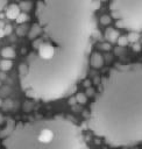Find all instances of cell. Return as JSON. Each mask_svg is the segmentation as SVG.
Segmentation results:
<instances>
[{"mask_svg":"<svg viewBox=\"0 0 142 149\" xmlns=\"http://www.w3.org/2000/svg\"><path fill=\"white\" fill-rule=\"evenodd\" d=\"M90 2L79 5L40 3L36 16L42 37L33 40L27 73L21 86L27 95L44 101L65 95L85 68L88 41L93 35Z\"/></svg>","mask_w":142,"mask_h":149,"instance_id":"6da1fadb","label":"cell"},{"mask_svg":"<svg viewBox=\"0 0 142 149\" xmlns=\"http://www.w3.org/2000/svg\"><path fill=\"white\" fill-rule=\"evenodd\" d=\"M141 70V64L112 69L91 105L88 129L113 148H129L142 141Z\"/></svg>","mask_w":142,"mask_h":149,"instance_id":"7a4b0ae2","label":"cell"},{"mask_svg":"<svg viewBox=\"0 0 142 149\" xmlns=\"http://www.w3.org/2000/svg\"><path fill=\"white\" fill-rule=\"evenodd\" d=\"M81 132L69 119L57 116L15 125L2 149H81Z\"/></svg>","mask_w":142,"mask_h":149,"instance_id":"3957f363","label":"cell"},{"mask_svg":"<svg viewBox=\"0 0 142 149\" xmlns=\"http://www.w3.org/2000/svg\"><path fill=\"white\" fill-rule=\"evenodd\" d=\"M90 64L94 69H100L104 65V57L99 52H93L90 58Z\"/></svg>","mask_w":142,"mask_h":149,"instance_id":"277c9868","label":"cell"},{"mask_svg":"<svg viewBox=\"0 0 142 149\" xmlns=\"http://www.w3.org/2000/svg\"><path fill=\"white\" fill-rule=\"evenodd\" d=\"M19 14H20V8H19V6L15 5V3H12V5H9V6L7 7L5 15H6V17L9 19V20H15V19L19 16Z\"/></svg>","mask_w":142,"mask_h":149,"instance_id":"5b68a950","label":"cell"},{"mask_svg":"<svg viewBox=\"0 0 142 149\" xmlns=\"http://www.w3.org/2000/svg\"><path fill=\"white\" fill-rule=\"evenodd\" d=\"M105 36H106V38L108 40V42L114 43V42H116V40H118V37H119L120 35H119V33H118L116 30H114V29H112V28H108V29L106 30Z\"/></svg>","mask_w":142,"mask_h":149,"instance_id":"8992f818","label":"cell"},{"mask_svg":"<svg viewBox=\"0 0 142 149\" xmlns=\"http://www.w3.org/2000/svg\"><path fill=\"white\" fill-rule=\"evenodd\" d=\"M1 56L6 59H13L15 57V51H14V49L7 47V48H3L1 50Z\"/></svg>","mask_w":142,"mask_h":149,"instance_id":"52a82bcc","label":"cell"},{"mask_svg":"<svg viewBox=\"0 0 142 149\" xmlns=\"http://www.w3.org/2000/svg\"><path fill=\"white\" fill-rule=\"evenodd\" d=\"M40 34H41V28H40V26L36 23V24L33 26V28H31V30H30V33H29V38H30V40H35V38H37V37L40 36Z\"/></svg>","mask_w":142,"mask_h":149,"instance_id":"ba28073f","label":"cell"},{"mask_svg":"<svg viewBox=\"0 0 142 149\" xmlns=\"http://www.w3.org/2000/svg\"><path fill=\"white\" fill-rule=\"evenodd\" d=\"M13 66V62L10 59H3L0 62V70L1 71H8L9 69H12Z\"/></svg>","mask_w":142,"mask_h":149,"instance_id":"9c48e42d","label":"cell"},{"mask_svg":"<svg viewBox=\"0 0 142 149\" xmlns=\"http://www.w3.org/2000/svg\"><path fill=\"white\" fill-rule=\"evenodd\" d=\"M127 40H128V43H137V41L140 40V34L136 33V31H130L127 36Z\"/></svg>","mask_w":142,"mask_h":149,"instance_id":"30bf717a","label":"cell"},{"mask_svg":"<svg viewBox=\"0 0 142 149\" xmlns=\"http://www.w3.org/2000/svg\"><path fill=\"white\" fill-rule=\"evenodd\" d=\"M29 20V16L26 14V13H20L19 14V16L15 19V21H16V23L17 24H21V23H24L26 21H28Z\"/></svg>","mask_w":142,"mask_h":149,"instance_id":"8fae6325","label":"cell"},{"mask_svg":"<svg viewBox=\"0 0 142 149\" xmlns=\"http://www.w3.org/2000/svg\"><path fill=\"white\" fill-rule=\"evenodd\" d=\"M31 2H27V1H21V3H20V6H19V8L20 9H22L24 13L26 12H29L30 9H31Z\"/></svg>","mask_w":142,"mask_h":149,"instance_id":"7c38bea8","label":"cell"},{"mask_svg":"<svg viewBox=\"0 0 142 149\" xmlns=\"http://www.w3.org/2000/svg\"><path fill=\"white\" fill-rule=\"evenodd\" d=\"M76 101L79 102L80 105H84V104L87 102V97H86L84 93H78V94L76 95Z\"/></svg>","mask_w":142,"mask_h":149,"instance_id":"4fadbf2b","label":"cell"},{"mask_svg":"<svg viewBox=\"0 0 142 149\" xmlns=\"http://www.w3.org/2000/svg\"><path fill=\"white\" fill-rule=\"evenodd\" d=\"M116 43L119 44V47H126L128 44L127 36H119L118 40H116Z\"/></svg>","mask_w":142,"mask_h":149,"instance_id":"5bb4252c","label":"cell"},{"mask_svg":"<svg viewBox=\"0 0 142 149\" xmlns=\"http://www.w3.org/2000/svg\"><path fill=\"white\" fill-rule=\"evenodd\" d=\"M111 21H112V19H111V16H109V15H102V16L100 17V23H101V24H104V26L109 24V23H111Z\"/></svg>","mask_w":142,"mask_h":149,"instance_id":"9a60e30c","label":"cell"},{"mask_svg":"<svg viewBox=\"0 0 142 149\" xmlns=\"http://www.w3.org/2000/svg\"><path fill=\"white\" fill-rule=\"evenodd\" d=\"M19 71H20V74H21V78L24 77V74L27 73V65L26 64H21L19 66Z\"/></svg>","mask_w":142,"mask_h":149,"instance_id":"2e32d148","label":"cell"},{"mask_svg":"<svg viewBox=\"0 0 142 149\" xmlns=\"http://www.w3.org/2000/svg\"><path fill=\"white\" fill-rule=\"evenodd\" d=\"M2 106H3L5 109H10V108L13 107V101L9 100V99H7V100L5 101V104H3V101H2Z\"/></svg>","mask_w":142,"mask_h":149,"instance_id":"e0dca14e","label":"cell"},{"mask_svg":"<svg viewBox=\"0 0 142 149\" xmlns=\"http://www.w3.org/2000/svg\"><path fill=\"white\" fill-rule=\"evenodd\" d=\"M2 30H3V33H5V35H9L10 33H12V26H9V24H7V26H5V28H2Z\"/></svg>","mask_w":142,"mask_h":149,"instance_id":"ac0fdd59","label":"cell"},{"mask_svg":"<svg viewBox=\"0 0 142 149\" xmlns=\"http://www.w3.org/2000/svg\"><path fill=\"white\" fill-rule=\"evenodd\" d=\"M100 48H101L102 50L108 51V50H111V44H109V43H102V44H100Z\"/></svg>","mask_w":142,"mask_h":149,"instance_id":"d6986e66","label":"cell"},{"mask_svg":"<svg viewBox=\"0 0 142 149\" xmlns=\"http://www.w3.org/2000/svg\"><path fill=\"white\" fill-rule=\"evenodd\" d=\"M93 94H94V90L92 88V87H88L87 90H86V97H93Z\"/></svg>","mask_w":142,"mask_h":149,"instance_id":"ffe728a7","label":"cell"},{"mask_svg":"<svg viewBox=\"0 0 142 149\" xmlns=\"http://www.w3.org/2000/svg\"><path fill=\"white\" fill-rule=\"evenodd\" d=\"M133 49H134L135 51H140V50H141V45H140L139 43H134V47H133Z\"/></svg>","mask_w":142,"mask_h":149,"instance_id":"44dd1931","label":"cell"},{"mask_svg":"<svg viewBox=\"0 0 142 149\" xmlns=\"http://www.w3.org/2000/svg\"><path fill=\"white\" fill-rule=\"evenodd\" d=\"M76 102H77V101H76V98H74V97H72V98H70V99H69V104H70L71 106H73Z\"/></svg>","mask_w":142,"mask_h":149,"instance_id":"7402d4cb","label":"cell"},{"mask_svg":"<svg viewBox=\"0 0 142 149\" xmlns=\"http://www.w3.org/2000/svg\"><path fill=\"white\" fill-rule=\"evenodd\" d=\"M90 85H91V81H90V80H87V79H86V80H85V81H84V86H85V87H87V88H88V87H90Z\"/></svg>","mask_w":142,"mask_h":149,"instance_id":"603a6c76","label":"cell"},{"mask_svg":"<svg viewBox=\"0 0 142 149\" xmlns=\"http://www.w3.org/2000/svg\"><path fill=\"white\" fill-rule=\"evenodd\" d=\"M3 36H5V33H3L2 28H0V38H1V37H3Z\"/></svg>","mask_w":142,"mask_h":149,"instance_id":"cb8c5ba5","label":"cell"},{"mask_svg":"<svg viewBox=\"0 0 142 149\" xmlns=\"http://www.w3.org/2000/svg\"><path fill=\"white\" fill-rule=\"evenodd\" d=\"M3 122V116H2V114H0V125Z\"/></svg>","mask_w":142,"mask_h":149,"instance_id":"d4e9b609","label":"cell"},{"mask_svg":"<svg viewBox=\"0 0 142 149\" xmlns=\"http://www.w3.org/2000/svg\"><path fill=\"white\" fill-rule=\"evenodd\" d=\"M0 78L3 79V78H5V73H0Z\"/></svg>","mask_w":142,"mask_h":149,"instance_id":"484cf974","label":"cell"},{"mask_svg":"<svg viewBox=\"0 0 142 149\" xmlns=\"http://www.w3.org/2000/svg\"><path fill=\"white\" fill-rule=\"evenodd\" d=\"M1 106H2V99L0 98V107H1Z\"/></svg>","mask_w":142,"mask_h":149,"instance_id":"4316f807","label":"cell"},{"mask_svg":"<svg viewBox=\"0 0 142 149\" xmlns=\"http://www.w3.org/2000/svg\"><path fill=\"white\" fill-rule=\"evenodd\" d=\"M2 26H3V23H2V22H0V28H1Z\"/></svg>","mask_w":142,"mask_h":149,"instance_id":"83f0119b","label":"cell"},{"mask_svg":"<svg viewBox=\"0 0 142 149\" xmlns=\"http://www.w3.org/2000/svg\"><path fill=\"white\" fill-rule=\"evenodd\" d=\"M98 1H106V0H98Z\"/></svg>","mask_w":142,"mask_h":149,"instance_id":"f1b7e54d","label":"cell"},{"mask_svg":"<svg viewBox=\"0 0 142 149\" xmlns=\"http://www.w3.org/2000/svg\"><path fill=\"white\" fill-rule=\"evenodd\" d=\"M17 1H22V0H17Z\"/></svg>","mask_w":142,"mask_h":149,"instance_id":"f546056e","label":"cell"}]
</instances>
